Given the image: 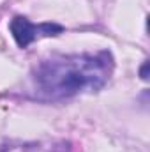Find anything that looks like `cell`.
<instances>
[{
  "label": "cell",
  "instance_id": "obj_3",
  "mask_svg": "<svg viewBox=\"0 0 150 152\" xmlns=\"http://www.w3.org/2000/svg\"><path fill=\"white\" fill-rule=\"evenodd\" d=\"M147 69H149V62H143V66H141V69H140V76H141V80H149Z\"/></svg>",
  "mask_w": 150,
  "mask_h": 152
},
{
  "label": "cell",
  "instance_id": "obj_1",
  "mask_svg": "<svg viewBox=\"0 0 150 152\" xmlns=\"http://www.w3.org/2000/svg\"><path fill=\"white\" fill-rule=\"evenodd\" d=\"M115 60L108 50L97 53L51 55L30 71L34 97L64 101L81 92L101 90L113 75Z\"/></svg>",
  "mask_w": 150,
  "mask_h": 152
},
{
  "label": "cell",
  "instance_id": "obj_2",
  "mask_svg": "<svg viewBox=\"0 0 150 152\" xmlns=\"http://www.w3.org/2000/svg\"><path fill=\"white\" fill-rule=\"evenodd\" d=\"M9 30L16 41V44L25 50L36 39L55 37V36L62 34L64 27L58 23H39V25H36V23L28 21L25 16H14L9 23Z\"/></svg>",
  "mask_w": 150,
  "mask_h": 152
}]
</instances>
